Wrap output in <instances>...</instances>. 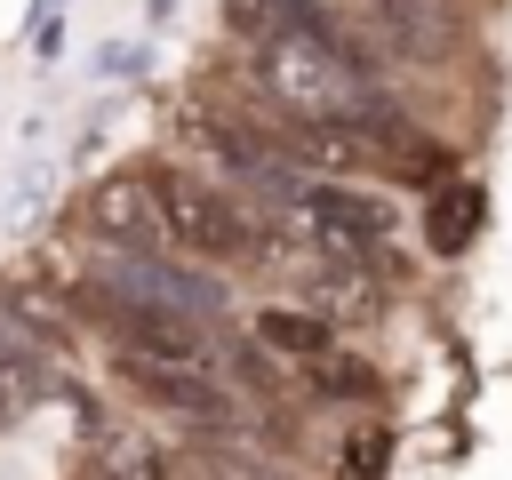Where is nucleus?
Returning <instances> with one entry per match:
<instances>
[{
    "label": "nucleus",
    "mask_w": 512,
    "mask_h": 480,
    "mask_svg": "<svg viewBox=\"0 0 512 480\" xmlns=\"http://www.w3.org/2000/svg\"><path fill=\"white\" fill-rule=\"evenodd\" d=\"M144 184H152V232L168 240V248H184V256H200V264H232V256H248V216L208 184V176H184V168H144Z\"/></svg>",
    "instance_id": "f257e3e1"
},
{
    "label": "nucleus",
    "mask_w": 512,
    "mask_h": 480,
    "mask_svg": "<svg viewBox=\"0 0 512 480\" xmlns=\"http://www.w3.org/2000/svg\"><path fill=\"white\" fill-rule=\"evenodd\" d=\"M288 200H296V216H304L328 248H344V256H368V248L392 232V208H384L376 192H352V184H296Z\"/></svg>",
    "instance_id": "f03ea898"
},
{
    "label": "nucleus",
    "mask_w": 512,
    "mask_h": 480,
    "mask_svg": "<svg viewBox=\"0 0 512 480\" xmlns=\"http://www.w3.org/2000/svg\"><path fill=\"white\" fill-rule=\"evenodd\" d=\"M112 304V328L128 336V360H200V328L168 304H144V296H104Z\"/></svg>",
    "instance_id": "7ed1b4c3"
},
{
    "label": "nucleus",
    "mask_w": 512,
    "mask_h": 480,
    "mask_svg": "<svg viewBox=\"0 0 512 480\" xmlns=\"http://www.w3.org/2000/svg\"><path fill=\"white\" fill-rule=\"evenodd\" d=\"M88 232H96L104 248H152V240H160V232H152V184H144V168L104 176V184L88 192Z\"/></svg>",
    "instance_id": "20e7f679"
},
{
    "label": "nucleus",
    "mask_w": 512,
    "mask_h": 480,
    "mask_svg": "<svg viewBox=\"0 0 512 480\" xmlns=\"http://www.w3.org/2000/svg\"><path fill=\"white\" fill-rule=\"evenodd\" d=\"M128 384L152 400V408H176V416H200V424H216L232 400L200 376V360H128Z\"/></svg>",
    "instance_id": "39448f33"
},
{
    "label": "nucleus",
    "mask_w": 512,
    "mask_h": 480,
    "mask_svg": "<svg viewBox=\"0 0 512 480\" xmlns=\"http://www.w3.org/2000/svg\"><path fill=\"white\" fill-rule=\"evenodd\" d=\"M256 336H264L280 360H312V352L328 344V328H320L312 312H264V328H256Z\"/></svg>",
    "instance_id": "423d86ee"
},
{
    "label": "nucleus",
    "mask_w": 512,
    "mask_h": 480,
    "mask_svg": "<svg viewBox=\"0 0 512 480\" xmlns=\"http://www.w3.org/2000/svg\"><path fill=\"white\" fill-rule=\"evenodd\" d=\"M384 456H392V440H384L376 424H360V432L336 448V480H384Z\"/></svg>",
    "instance_id": "0eeeda50"
},
{
    "label": "nucleus",
    "mask_w": 512,
    "mask_h": 480,
    "mask_svg": "<svg viewBox=\"0 0 512 480\" xmlns=\"http://www.w3.org/2000/svg\"><path fill=\"white\" fill-rule=\"evenodd\" d=\"M480 224V192L472 184H456L440 208H432V248H464V232Z\"/></svg>",
    "instance_id": "6e6552de"
},
{
    "label": "nucleus",
    "mask_w": 512,
    "mask_h": 480,
    "mask_svg": "<svg viewBox=\"0 0 512 480\" xmlns=\"http://www.w3.org/2000/svg\"><path fill=\"white\" fill-rule=\"evenodd\" d=\"M320 384H328V392H368L376 376H368L360 360H336V352H328V360H320Z\"/></svg>",
    "instance_id": "1a4fd4ad"
},
{
    "label": "nucleus",
    "mask_w": 512,
    "mask_h": 480,
    "mask_svg": "<svg viewBox=\"0 0 512 480\" xmlns=\"http://www.w3.org/2000/svg\"><path fill=\"white\" fill-rule=\"evenodd\" d=\"M104 480H120V472H104Z\"/></svg>",
    "instance_id": "9d476101"
}]
</instances>
